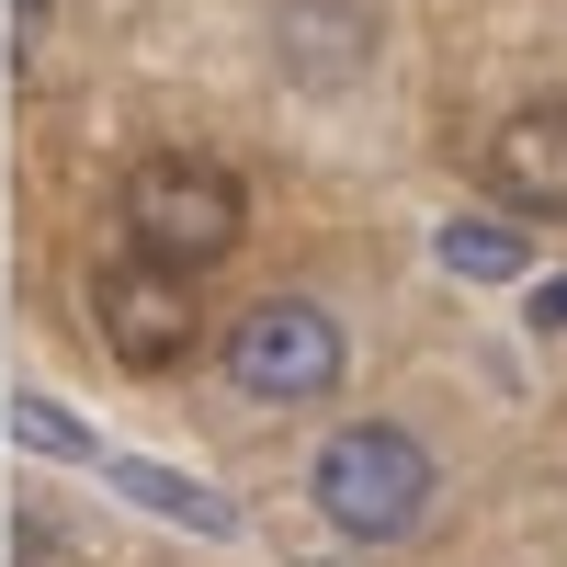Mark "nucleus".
Returning <instances> with one entry per match:
<instances>
[{
    "label": "nucleus",
    "mask_w": 567,
    "mask_h": 567,
    "mask_svg": "<svg viewBox=\"0 0 567 567\" xmlns=\"http://www.w3.org/2000/svg\"><path fill=\"white\" fill-rule=\"evenodd\" d=\"M45 12H58V0H12V23H23V34H45Z\"/></svg>",
    "instance_id": "obj_12"
},
{
    "label": "nucleus",
    "mask_w": 567,
    "mask_h": 567,
    "mask_svg": "<svg viewBox=\"0 0 567 567\" xmlns=\"http://www.w3.org/2000/svg\"><path fill=\"white\" fill-rule=\"evenodd\" d=\"M284 58L307 80H352L374 58V23L363 12H329V0H284Z\"/></svg>",
    "instance_id": "obj_7"
},
{
    "label": "nucleus",
    "mask_w": 567,
    "mask_h": 567,
    "mask_svg": "<svg viewBox=\"0 0 567 567\" xmlns=\"http://www.w3.org/2000/svg\"><path fill=\"white\" fill-rule=\"evenodd\" d=\"M239 227H250L239 182H227L216 159H194V148H159V159L125 171V250H136V261H159V272H216L227 250H239Z\"/></svg>",
    "instance_id": "obj_2"
},
{
    "label": "nucleus",
    "mask_w": 567,
    "mask_h": 567,
    "mask_svg": "<svg viewBox=\"0 0 567 567\" xmlns=\"http://www.w3.org/2000/svg\"><path fill=\"white\" fill-rule=\"evenodd\" d=\"M12 432L34 443V454H58V465H103V443L80 432V420L58 409V398H12Z\"/></svg>",
    "instance_id": "obj_9"
},
{
    "label": "nucleus",
    "mask_w": 567,
    "mask_h": 567,
    "mask_svg": "<svg viewBox=\"0 0 567 567\" xmlns=\"http://www.w3.org/2000/svg\"><path fill=\"white\" fill-rule=\"evenodd\" d=\"M432 488H443V465H432L420 432H398V420H352V432L318 443V511H329V534H352V545H409L432 523Z\"/></svg>",
    "instance_id": "obj_1"
},
{
    "label": "nucleus",
    "mask_w": 567,
    "mask_h": 567,
    "mask_svg": "<svg viewBox=\"0 0 567 567\" xmlns=\"http://www.w3.org/2000/svg\"><path fill=\"white\" fill-rule=\"evenodd\" d=\"M103 477H114L136 511H159V523L205 534V545H227V534H239V499H216L205 477H182V465H148V454H103Z\"/></svg>",
    "instance_id": "obj_6"
},
{
    "label": "nucleus",
    "mask_w": 567,
    "mask_h": 567,
    "mask_svg": "<svg viewBox=\"0 0 567 567\" xmlns=\"http://www.w3.org/2000/svg\"><path fill=\"white\" fill-rule=\"evenodd\" d=\"M12 556H23V567H69V545H58L45 511H23V523H12Z\"/></svg>",
    "instance_id": "obj_10"
},
{
    "label": "nucleus",
    "mask_w": 567,
    "mask_h": 567,
    "mask_svg": "<svg viewBox=\"0 0 567 567\" xmlns=\"http://www.w3.org/2000/svg\"><path fill=\"white\" fill-rule=\"evenodd\" d=\"M341 318L307 307V296H261L239 307V329H227V386L261 398V409H318L329 386H341Z\"/></svg>",
    "instance_id": "obj_3"
},
{
    "label": "nucleus",
    "mask_w": 567,
    "mask_h": 567,
    "mask_svg": "<svg viewBox=\"0 0 567 567\" xmlns=\"http://www.w3.org/2000/svg\"><path fill=\"white\" fill-rule=\"evenodd\" d=\"M534 329H567V272H556L545 296H534Z\"/></svg>",
    "instance_id": "obj_11"
},
{
    "label": "nucleus",
    "mask_w": 567,
    "mask_h": 567,
    "mask_svg": "<svg viewBox=\"0 0 567 567\" xmlns=\"http://www.w3.org/2000/svg\"><path fill=\"white\" fill-rule=\"evenodd\" d=\"M432 261H443L454 284H511V272L534 261V239H523V227H511V216H443Z\"/></svg>",
    "instance_id": "obj_8"
},
{
    "label": "nucleus",
    "mask_w": 567,
    "mask_h": 567,
    "mask_svg": "<svg viewBox=\"0 0 567 567\" xmlns=\"http://www.w3.org/2000/svg\"><path fill=\"white\" fill-rule=\"evenodd\" d=\"M488 182L523 216H567V114H511L488 136Z\"/></svg>",
    "instance_id": "obj_5"
},
{
    "label": "nucleus",
    "mask_w": 567,
    "mask_h": 567,
    "mask_svg": "<svg viewBox=\"0 0 567 567\" xmlns=\"http://www.w3.org/2000/svg\"><path fill=\"white\" fill-rule=\"evenodd\" d=\"M194 272H159V261H103L91 272V329H103V352L125 374H182L194 363V296H182Z\"/></svg>",
    "instance_id": "obj_4"
}]
</instances>
